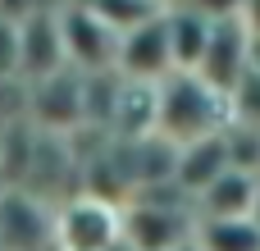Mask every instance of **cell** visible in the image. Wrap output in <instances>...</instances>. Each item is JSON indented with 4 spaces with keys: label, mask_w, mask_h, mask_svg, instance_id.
Returning a JSON list of instances; mask_svg holds the SVG:
<instances>
[{
    "label": "cell",
    "mask_w": 260,
    "mask_h": 251,
    "mask_svg": "<svg viewBox=\"0 0 260 251\" xmlns=\"http://www.w3.org/2000/svg\"><path fill=\"white\" fill-rule=\"evenodd\" d=\"M233 119L229 96L206 82L192 69H178L169 78L155 82V137L174 142V146H192L206 137H219Z\"/></svg>",
    "instance_id": "cell-1"
},
{
    "label": "cell",
    "mask_w": 260,
    "mask_h": 251,
    "mask_svg": "<svg viewBox=\"0 0 260 251\" xmlns=\"http://www.w3.org/2000/svg\"><path fill=\"white\" fill-rule=\"evenodd\" d=\"M123 242V206L78 192L55 206V251H114Z\"/></svg>",
    "instance_id": "cell-2"
},
{
    "label": "cell",
    "mask_w": 260,
    "mask_h": 251,
    "mask_svg": "<svg viewBox=\"0 0 260 251\" xmlns=\"http://www.w3.org/2000/svg\"><path fill=\"white\" fill-rule=\"evenodd\" d=\"M27 123L41 133H78L87 123V73L78 69H59L46 73L37 82H27V105H23Z\"/></svg>",
    "instance_id": "cell-3"
},
{
    "label": "cell",
    "mask_w": 260,
    "mask_h": 251,
    "mask_svg": "<svg viewBox=\"0 0 260 251\" xmlns=\"http://www.w3.org/2000/svg\"><path fill=\"white\" fill-rule=\"evenodd\" d=\"M59 37H64L69 69H78V73H105V69H114L119 32L96 9H87L82 0H64L59 5Z\"/></svg>",
    "instance_id": "cell-4"
},
{
    "label": "cell",
    "mask_w": 260,
    "mask_h": 251,
    "mask_svg": "<svg viewBox=\"0 0 260 251\" xmlns=\"http://www.w3.org/2000/svg\"><path fill=\"white\" fill-rule=\"evenodd\" d=\"M251 59H256V37H251V27L242 23V14L238 18H215V27H210V41H206V55H201V64L192 69V73H201L206 82H215L224 96L251 73Z\"/></svg>",
    "instance_id": "cell-5"
},
{
    "label": "cell",
    "mask_w": 260,
    "mask_h": 251,
    "mask_svg": "<svg viewBox=\"0 0 260 251\" xmlns=\"http://www.w3.org/2000/svg\"><path fill=\"white\" fill-rule=\"evenodd\" d=\"M0 251H55V206L27 187L0 192Z\"/></svg>",
    "instance_id": "cell-6"
},
{
    "label": "cell",
    "mask_w": 260,
    "mask_h": 251,
    "mask_svg": "<svg viewBox=\"0 0 260 251\" xmlns=\"http://www.w3.org/2000/svg\"><path fill=\"white\" fill-rule=\"evenodd\" d=\"M114 69H119L123 78H137V82H160V78L178 73L174 46H169V18H165V9L151 14L146 23H137V27H128V32L119 37Z\"/></svg>",
    "instance_id": "cell-7"
},
{
    "label": "cell",
    "mask_w": 260,
    "mask_h": 251,
    "mask_svg": "<svg viewBox=\"0 0 260 251\" xmlns=\"http://www.w3.org/2000/svg\"><path fill=\"white\" fill-rule=\"evenodd\" d=\"M59 69H69L64 37H59V5H41L27 18H18V78L37 82Z\"/></svg>",
    "instance_id": "cell-8"
},
{
    "label": "cell",
    "mask_w": 260,
    "mask_h": 251,
    "mask_svg": "<svg viewBox=\"0 0 260 251\" xmlns=\"http://www.w3.org/2000/svg\"><path fill=\"white\" fill-rule=\"evenodd\" d=\"M256 187H260L256 169L229 165L219 178H210V183L192 197V210H197V219H251Z\"/></svg>",
    "instance_id": "cell-9"
},
{
    "label": "cell",
    "mask_w": 260,
    "mask_h": 251,
    "mask_svg": "<svg viewBox=\"0 0 260 251\" xmlns=\"http://www.w3.org/2000/svg\"><path fill=\"white\" fill-rule=\"evenodd\" d=\"M165 18H169V46H174V64L178 69H197L201 55H206V41H210V27L215 18L187 9V5H165Z\"/></svg>",
    "instance_id": "cell-10"
},
{
    "label": "cell",
    "mask_w": 260,
    "mask_h": 251,
    "mask_svg": "<svg viewBox=\"0 0 260 251\" xmlns=\"http://www.w3.org/2000/svg\"><path fill=\"white\" fill-rule=\"evenodd\" d=\"M192 238L201 251H260V229L251 219H197Z\"/></svg>",
    "instance_id": "cell-11"
},
{
    "label": "cell",
    "mask_w": 260,
    "mask_h": 251,
    "mask_svg": "<svg viewBox=\"0 0 260 251\" xmlns=\"http://www.w3.org/2000/svg\"><path fill=\"white\" fill-rule=\"evenodd\" d=\"M0 78H18V18L9 14H0Z\"/></svg>",
    "instance_id": "cell-12"
},
{
    "label": "cell",
    "mask_w": 260,
    "mask_h": 251,
    "mask_svg": "<svg viewBox=\"0 0 260 251\" xmlns=\"http://www.w3.org/2000/svg\"><path fill=\"white\" fill-rule=\"evenodd\" d=\"M169 5H187L197 14H206V18H238L247 0H169Z\"/></svg>",
    "instance_id": "cell-13"
},
{
    "label": "cell",
    "mask_w": 260,
    "mask_h": 251,
    "mask_svg": "<svg viewBox=\"0 0 260 251\" xmlns=\"http://www.w3.org/2000/svg\"><path fill=\"white\" fill-rule=\"evenodd\" d=\"M242 23L251 27V37L260 41V0H247V5H242Z\"/></svg>",
    "instance_id": "cell-14"
},
{
    "label": "cell",
    "mask_w": 260,
    "mask_h": 251,
    "mask_svg": "<svg viewBox=\"0 0 260 251\" xmlns=\"http://www.w3.org/2000/svg\"><path fill=\"white\" fill-rule=\"evenodd\" d=\"M251 224L260 229V187H256V201H251Z\"/></svg>",
    "instance_id": "cell-15"
},
{
    "label": "cell",
    "mask_w": 260,
    "mask_h": 251,
    "mask_svg": "<svg viewBox=\"0 0 260 251\" xmlns=\"http://www.w3.org/2000/svg\"><path fill=\"white\" fill-rule=\"evenodd\" d=\"M174 251H201V247H197V238H187V242H178Z\"/></svg>",
    "instance_id": "cell-16"
},
{
    "label": "cell",
    "mask_w": 260,
    "mask_h": 251,
    "mask_svg": "<svg viewBox=\"0 0 260 251\" xmlns=\"http://www.w3.org/2000/svg\"><path fill=\"white\" fill-rule=\"evenodd\" d=\"M160 5H169V0H160Z\"/></svg>",
    "instance_id": "cell-17"
}]
</instances>
